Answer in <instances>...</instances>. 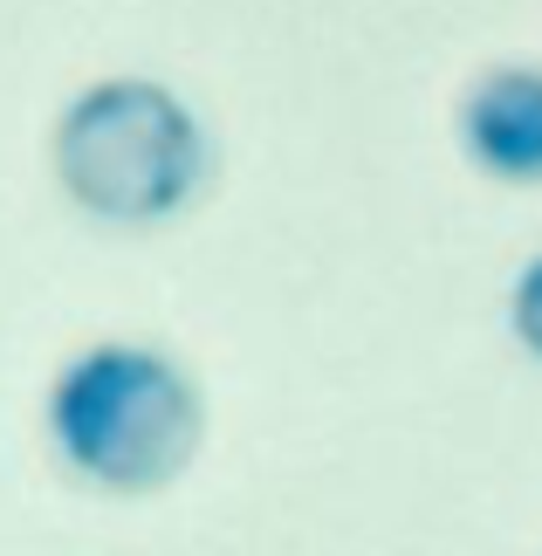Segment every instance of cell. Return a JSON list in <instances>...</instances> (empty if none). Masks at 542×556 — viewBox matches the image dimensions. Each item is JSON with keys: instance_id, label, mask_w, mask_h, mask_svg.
I'll return each mask as SVG.
<instances>
[{"instance_id": "obj_3", "label": "cell", "mask_w": 542, "mask_h": 556, "mask_svg": "<svg viewBox=\"0 0 542 556\" xmlns=\"http://www.w3.org/2000/svg\"><path fill=\"white\" fill-rule=\"evenodd\" d=\"M461 144L494 179H542V70H488L461 103Z\"/></svg>"}, {"instance_id": "obj_1", "label": "cell", "mask_w": 542, "mask_h": 556, "mask_svg": "<svg viewBox=\"0 0 542 556\" xmlns=\"http://www.w3.org/2000/svg\"><path fill=\"white\" fill-rule=\"evenodd\" d=\"M49 433L76 475L103 488H159L200 454L206 405L165 351L90 344L49 392Z\"/></svg>"}, {"instance_id": "obj_4", "label": "cell", "mask_w": 542, "mask_h": 556, "mask_svg": "<svg viewBox=\"0 0 542 556\" xmlns=\"http://www.w3.org/2000/svg\"><path fill=\"white\" fill-rule=\"evenodd\" d=\"M508 324H515V337L542 357V254L515 275V289H508Z\"/></svg>"}, {"instance_id": "obj_2", "label": "cell", "mask_w": 542, "mask_h": 556, "mask_svg": "<svg viewBox=\"0 0 542 556\" xmlns=\"http://www.w3.org/2000/svg\"><path fill=\"white\" fill-rule=\"evenodd\" d=\"M55 173L97 220H165L206 179V131L165 83L103 76L55 124Z\"/></svg>"}]
</instances>
